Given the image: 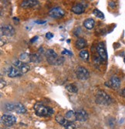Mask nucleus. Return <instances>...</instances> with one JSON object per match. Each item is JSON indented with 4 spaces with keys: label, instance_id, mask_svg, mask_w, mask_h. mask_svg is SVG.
Returning a JSON list of instances; mask_svg holds the SVG:
<instances>
[{
    "label": "nucleus",
    "instance_id": "3",
    "mask_svg": "<svg viewBox=\"0 0 125 129\" xmlns=\"http://www.w3.org/2000/svg\"><path fill=\"white\" fill-rule=\"evenodd\" d=\"M96 102L100 105H108L112 102V99L111 98V96L108 94H107L105 91H99L96 96Z\"/></svg>",
    "mask_w": 125,
    "mask_h": 129
},
{
    "label": "nucleus",
    "instance_id": "7",
    "mask_svg": "<svg viewBox=\"0 0 125 129\" xmlns=\"http://www.w3.org/2000/svg\"><path fill=\"white\" fill-rule=\"evenodd\" d=\"M2 122L6 126H12L16 123V118L12 115H3L2 116Z\"/></svg>",
    "mask_w": 125,
    "mask_h": 129
},
{
    "label": "nucleus",
    "instance_id": "6",
    "mask_svg": "<svg viewBox=\"0 0 125 129\" xmlns=\"http://www.w3.org/2000/svg\"><path fill=\"white\" fill-rule=\"evenodd\" d=\"M49 15L51 16L52 18H54V19H60V18L64 17V16L65 12H64V9H62L59 7H55V8H53L50 11Z\"/></svg>",
    "mask_w": 125,
    "mask_h": 129
},
{
    "label": "nucleus",
    "instance_id": "34",
    "mask_svg": "<svg viewBox=\"0 0 125 129\" xmlns=\"http://www.w3.org/2000/svg\"><path fill=\"white\" fill-rule=\"evenodd\" d=\"M123 61H124V62H125V57H124V58H123Z\"/></svg>",
    "mask_w": 125,
    "mask_h": 129
},
{
    "label": "nucleus",
    "instance_id": "24",
    "mask_svg": "<svg viewBox=\"0 0 125 129\" xmlns=\"http://www.w3.org/2000/svg\"><path fill=\"white\" fill-rule=\"evenodd\" d=\"M64 127H65L66 129H75L76 125L74 124V123H73V121H68L66 123V124L64 125Z\"/></svg>",
    "mask_w": 125,
    "mask_h": 129
},
{
    "label": "nucleus",
    "instance_id": "21",
    "mask_svg": "<svg viewBox=\"0 0 125 129\" xmlns=\"http://www.w3.org/2000/svg\"><path fill=\"white\" fill-rule=\"evenodd\" d=\"M80 56L84 61H87L88 58H89V52H88V51H87V50H82L80 52Z\"/></svg>",
    "mask_w": 125,
    "mask_h": 129
},
{
    "label": "nucleus",
    "instance_id": "12",
    "mask_svg": "<svg viewBox=\"0 0 125 129\" xmlns=\"http://www.w3.org/2000/svg\"><path fill=\"white\" fill-rule=\"evenodd\" d=\"M23 74L21 73V72L19 71V69H17L15 66H11L9 69L8 71V75L10 78H15V77H18V76H21Z\"/></svg>",
    "mask_w": 125,
    "mask_h": 129
},
{
    "label": "nucleus",
    "instance_id": "33",
    "mask_svg": "<svg viewBox=\"0 0 125 129\" xmlns=\"http://www.w3.org/2000/svg\"><path fill=\"white\" fill-rule=\"evenodd\" d=\"M110 6H112V7H114V6H115V3H113V2H111V3H110Z\"/></svg>",
    "mask_w": 125,
    "mask_h": 129
},
{
    "label": "nucleus",
    "instance_id": "27",
    "mask_svg": "<svg viewBox=\"0 0 125 129\" xmlns=\"http://www.w3.org/2000/svg\"><path fill=\"white\" fill-rule=\"evenodd\" d=\"M62 55H73V54H72V52H70L69 50H67V49H64V51L62 52Z\"/></svg>",
    "mask_w": 125,
    "mask_h": 129
},
{
    "label": "nucleus",
    "instance_id": "9",
    "mask_svg": "<svg viewBox=\"0 0 125 129\" xmlns=\"http://www.w3.org/2000/svg\"><path fill=\"white\" fill-rule=\"evenodd\" d=\"M97 52H98L100 58L103 60H107V50L104 46V44L103 42H100L97 45Z\"/></svg>",
    "mask_w": 125,
    "mask_h": 129
},
{
    "label": "nucleus",
    "instance_id": "15",
    "mask_svg": "<svg viewBox=\"0 0 125 129\" xmlns=\"http://www.w3.org/2000/svg\"><path fill=\"white\" fill-rule=\"evenodd\" d=\"M14 110H15V111H16V113H18V114H25V113L26 112V108L21 103L15 104L14 105Z\"/></svg>",
    "mask_w": 125,
    "mask_h": 129
},
{
    "label": "nucleus",
    "instance_id": "22",
    "mask_svg": "<svg viewBox=\"0 0 125 129\" xmlns=\"http://www.w3.org/2000/svg\"><path fill=\"white\" fill-rule=\"evenodd\" d=\"M66 88H67L69 91L73 92V93H76V92L78 91L77 87H76V85H67Z\"/></svg>",
    "mask_w": 125,
    "mask_h": 129
},
{
    "label": "nucleus",
    "instance_id": "28",
    "mask_svg": "<svg viewBox=\"0 0 125 129\" xmlns=\"http://www.w3.org/2000/svg\"><path fill=\"white\" fill-rule=\"evenodd\" d=\"M46 37L48 39H51L52 38H53V34H52L51 32H47V33L46 34Z\"/></svg>",
    "mask_w": 125,
    "mask_h": 129
},
{
    "label": "nucleus",
    "instance_id": "35",
    "mask_svg": "<svg viewBox=\"0 0 125 129\" xmlns=\"http://www.w3.org/2000/svg\"><path fill=\"white\" fill-rule=\"evenodd\" d=\"M5 129H7V128H5Z\"/></svg>",
    "mask_w": 125,
    "mask_h": 129
},
{
    "label": "nucleus",
    "instance_id": "14",
    "mask_svg": "<svg viewBox=\"0 0 125 129\" xmlns=\"http://www.w3.org/2000/svg\"><path fill=\"white\" fill-rule=\"evenodd\" d=\"M72 12L75 14H78V15H80V14H82L84 10H85V8H84V6L83 4H76L74 6H73L72 8Z\"/></svg>",
    "mask_w": 125,
    "mask_h": 129
},
{
    "label": "nucleus",
    "instance_id": "4",
    "mask_svg": "<svg viewBox=\"0 0 125 129\" xmlns=\"http://www.w3.org/2000/svg\"><path fill=\"white\" fill-rule=\"evenodd\" d=\"M76 75L78 79L81 81L87 80L90 77V73L88 70L84 67H78L76 71Z\"/></svg>",
    "mask_w": 125,
    "mask_h": 129
},
{
    "label": "nucleus",
    "instance_id": "20",
    "mask_svg": "<svg viewBox=\"0 0 125 129\" xmlns=\"http://www.w3.org/2000/svg\"><path fill=\"white\" fill-rule=\"evenodd\" d=\"M55 119H56V121L59 124H61V125H62V126H64V125L66 124V123L68 121V120H67L66 118L62 117V115H56V118H55Z\"/></svg>",
    "mask_w": 125,
    "mask_h": 129
},
{
    "label": "nucleus",
    "instance_id": "5",
    "mask_svg": "<svg viewBox=\"0 0 125 129\" xmlns=\"http://www.w3.org/2000/svg\"><path fill=\"white\" fill-rule=\"evenodd\" d=\"M13 66L16 67L17 69H19V71L21 72L22 74H25L26 72H28L30 70V67L29 64L26 62H23L20 60L15 61L13 64Z\"/></svg>",
    "mask_w": 125,
    "mask_h": 129
},
{
    "label": "nucleus",
    "instance_id": "17",
    "mask_svg": "<svg viewBox=\"0 0 125 129\" xmlns=\"http://www.w3.org/2000/svg\"><path fill=\"white\" fill-rule=\"evenodd\" d=\"M94 24H95L94 20H93V19H90V18L86 19L84 22V27L87 29H92L93 28V26H94Z\"/></svg>",
    "mask_w": 125,
    "mask_h": 129
},
{
    "label": "nucleus",
    "instance_id": "18",
    "mask_svg": "<svg viewBox=\"0 0 125 129\" xmlns=\"http://www.w3.org/2000/svg\"><path fill=\"white\" fill-rule=\"evenodd\" d=\"M29 61L32 62L39 63L42 61V58L38 54H31L29 55Z\"/></svg>",
    "mask_w": 125,
    "mask_h": 129
},
{
    "label": "nucleus",
    "instance_id": "23",
    "mask_svg": "<svg viewBox=\"0 0 125 129\" xmlns=\"http://www.w3.org/2000/svg\"><path fill=\"white\" fill-rule=\"evenodd\" d=\"M93 14H94L97 18H99V19H103V18H104V14L101 12V11H100L99 9H94L93 10Z\"/></svg>",
    "mask_w": 125,
    "mask_h": 129
},
{
    "label": "nucleus",
    "instance_id": "26",
    "mask_svg": "<svg viewBox=\"0 0 125 129\" xmlns=\"http://www.w3.org/2000/svg\"><path fill=\"white\" fill-rule=\"evenodd\" d=\"M6 107H7V108H6L7 111L14 110V105H12V104H8V105H6Z\"/></svg>",
    "mask_w": 125,
    "mask_h": 129
},
{
    "label": "nucleus",
    "instance_id": "32",
    "mask_svg": "<svg viewBox=\"0 0 125 129\" xmlns=\"http://www.w3.org/2000/svg\"><path fill=\"white\" fill-rule=\"evenodd\" d=\"M38 39V36H36L35 38H33V39L32 40H31V42H33L34 41H36V39Z\"/></svg>",
    "mask_w": 125,
    "mask_h": 129
},
{
    "label": "nucleus",
    "instance_id": "25",
    "mask_svg": "<svg viewBox=\"0 0 125 129\" xmlns=\"http://www.w3.org/2000/svg\"><path fill=\"white\" fill-rule=\"evenodd\" d=\"M26 59L29 60V55L26 54V53H23L20 55V58H19V60L23 62H24Z\"/></svg>",
    "mask_w": 125,
    "mask_h": 129
},
{
    "label": "nucleus",
    "instance_id": "31",
    "mask_svg": "<svg viewBox=\"0 0 125 129\" xmlns=\"http://www.w3.org/2000/svg\"><path fill=\"white\" fill-rule=\"evenodd\" d=\"M36 23H38V24H43V23H45V22H44V21H36Z\"/></svg>",
    "mask_w": 125,
    "mask_h": 129
},
{
    "label": "nucleus",
    "instance_id": "13",
    "mask_svg": "<svg viewBox=\"0 0 125 129\" xmlns=\"http://www.w3.org/2000/svg\"><path fill=\"white\" fill-rule=\"evenodd\" d=\"M38 4V1H34V0H26L21 3V6L24 9L32 8L36 6Z\"/></svg>",
    "mask_w": 125,
    "mask_h": 129
},
{
    "label": "nucleus",
    "instance_id": "8",
    "mask_svg": "<svg viewBox=\"0 0 125 129\" xmlns=\"http://www.w3.org/2000/svg\"><path fill=\"white\" fill-rule=\"evenodd\" d=\"M105 85L110 88H112L114 89H117L120 86V80L117 76H113L111 80L109 81V82H106Z\"/></svg>",
    "mask_w": 125,
    "mask_h": 129
},
{
    "label": "nucleus",
    "instance_id": "16",
    "mask_svg": "<svg viewBox=\"0 0 125 129\" xmlns=\"http://www.w3.org/2000/svg\"><path fill=\"white\" fill-rule=\"evenodd\" d=\"M87 41L84 39H78L75 43V45L78 49H82V48H84L87 46Z\"/></svg>",
    "mask_w": 125,
    "mask_h": 129
},
{
    "label": "nucleus",
    "instance_id": "10",
    "mask_svg": "<svg viewBox=\"0 0 125 129\" xmlns=\"http://www.w3.org/2000/svg\"><path fill=\"white\" fill-rule=\"evenodd\" d=\"M88 119L87 112L83 109L78 110L76 112V120L79 121H86Z\"/></svg>",
    "mask_w": 125,
    "mask_h": 129
},
{
    "label": "nucleus",
    "instance_id": "19",
    "mask_svg": "<svg viewBox=\"0 0 125 129\" xmlns=\"http://www.w3.org/2000/svg\"><path fill=\"white\" fill-rule=\"evenodd\" d=\"M66 118L70 121H73L76 120V112H74L73 111H67V113L66 114Z\"/></svg>",
    "mask_w": 125,
    "mask_h": 129
},
{
    "label": "nucleus",
    "instance_id": "2",
    "mask_svg": "<svg viewBox=\"0 0 125 129\" xmlns=\"http://www.w3.org/2000/svg\"><path fill=\"white\" fill-rule=\"evenodd\" d=\"M34 109L36 115L40 117H50L54 113V110L52 108L46 107L39 103H37L34 106Z\"/></svg>",
    "mask_w": 125,
    "mask_h": 129
},
{
    "label": "nucleus",
    "instance_id": "11",
    "mask_svg": "<svg viewBox=\"0 0 125 129\" xmlns=\"http://www.w3.org/2000/svg\"><path fill=\"white\" fill-rule=\"evenodd\" d=\"M1 33L6 36H12L15 34V29L12 28V26L7 25L1 28Z\"/></svg>",
    "mask_w": 125,
    "mask_h": 129
},
{
    "label": "nucleus",
    "instance_id": "29",
    "mask_svg": "<svg viewBox=\"0 0 125 129\" xmlns=\"http://www.w3.org/2000/svg\"><path fill=\"white\" fill-rule=\"evenodd\" d=\"M120 94H121V96L125 97V88H123V89L121 90V91H120Z\"/></svg>",
    "mask_w": 125,
    "mask_h": 129
},
{
    "label": "nucleus",
    "instance_id": "30",
    "mask_svg": "<svg viewBox=\"0 0 125 129\" xmlns=\"http://www.w3.org/2000/svg\"><path fill=\"white\" fill-rule=\"evenodd\" d=\"M4 85H6V82H4ZM3 87H4V85H3V79L1 78V88H3Z\"/></svg>",
    "mask_w": 125,
    "mask_h": 129
},
{
    "label": "nucleus",
    "instance_id": "1",
    "mask_svg": "<svg viewBox=\"0 0 125 129\" xmlns=\"http://www.w3.org/2000/svg\"><path fill=\"white\" fill-rule=\"evenodd\" d=\"M46 58L47 61L53 66H59L64 62V58L59 57L53 49H48L46 52Z\"/></svg>",
    "mask_w": 125,
    "mask_h": 129
}]
</instances>
